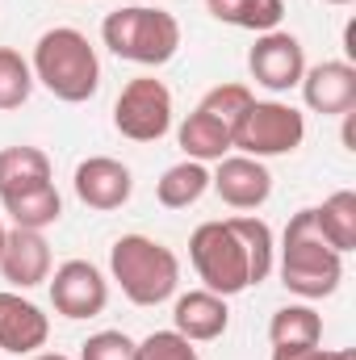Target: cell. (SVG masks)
Segmentation results:
<instances>
[{"label":"cell","mask_w":356,"mask_h":360,"mask_svg":"<svg viewBox=\"0 0 356 360\" xmlns=\"http://www.w3.org/2000/svg\"><path fill=\"white\" fill-rule=\"evenodd\" d=\"M30 72L55 101H68V105H84L101 89V59L89 38L72 25H55L38 38Z\"/></svg>","instance_id":"cell-1"},{"label":"cell","mask_w":356,"mask_h":360,"mask_svg":"<svg viewBox=\"0 0 356 360\" xmlns=\"http://www.w3.org/2000/svg\"><path fill=\"white\" fill-rule=\"evenodd\" d=\"M344 281V256L327 248L314 231V210H298L285 226V248H281V285L306 302L331 297Z\"/></svg>","instance_id":"cell-2"},{"label":"cell","mask_w":356,"mask_h":360,"mask_svg":"<svg viewBox=\"0 0 356 360\" xmlns=\"http://www.w3.org/2000/svg\"><path fill=\"white\" fill-rule=\"evenodd\" d=\"M109 272L134 306H160L180 285L177 252L147 235H122L109 248Z\"/></svg>","instance_id":"cell-3"},{"label":"cell","mask_w":356,"mask_h":360,"mask_svg":"<svg viewBox=\"0 0 356 360\" xmlns=\"http://www.w3.org/2000/svg\"><path fill=\"white\" fill-rule=\"evenodd\" d=\"M105 46L139 68H164L180 51V21L164 8H147V4H130V8H113L101 25Z\"/></svg>","instance_id":"cell-4"},{"label":"cell","mask_w":356,"mask_h":360,"mask_svg":"<svg viewBox=\"0 0 356 360\" xmlns=\"http://www.w3.org/2000/svg\"><path fill=\"white\" fill-rule=\"evenodd\" d=\"M189 260H193L197 276L205 281V289L218 297H235L252 285L248 243L231 218L227 222H201L189 239Z\"/></svg>","instance_id":"cell-5"},{"label":"cell","mask_w":356,"mask_h":360,"mask_svg":"<svg viewBox=\"0 0 356 360\" xmlns=\"http://www.w3.org/2000/svg\"><path fill=\"white\" fill-rule=\"evenodd\" d=\"M302 139H306V117L281 101H252V109L231 130V147L239 155H252V160L289 155L302 147Z\"/></svg>","instance_id":"cell-6"},{"label":"cell","mask_w":356,"mask_h":360,"mask_svg":"<svg viewBox=\"0 0 356 360\" xmlns=\"http://www.w3.org/2000/svg\"><path fill=\"white\" fill-rule=\"evenodd\" d=\"M113 126L130 143H160L172 130V92L155 76L130 80L117 105H113Z\"/></svg>","instance_id":"cell-7"},{"label":"cell","mask_w":356,"mask_h":360,"mask_svg":"<svg viewBox=\"0 0 356 360\" xmlns=\"http://www.w3.org/2000/svg\"><path fill=\"white\" fill-rule=\"evenodd\" d=\"M248 72L256 84H265L268 92H289L302 84L306 76V55H302V42L285 30H272L260 34L256 46L248 51Z\"/></svg>","instance_id":"cell-8"},{"label":"cell","mask_w":356,"mask_h":360,"mask_svg":"<svg viewBox=\"0 0 356 360\" xmlns=\"http://www.w3.org/2000/svg\"><path fill=\"white\" fill-rule=\"evenodd\" d=\"M51 302L63 319H96L109 302V285L89 260H68L51 276Z\"/></svg>","instance_id":"cell-9"},{"label":"cell","mask_w":356,"mask_h":360,"mask_svg":"<svg viewBox=\"0 0 356 360\" xmlns=\"http://www.w3.org/2000/svg\"><path fill=\"white\" fill-rule=\"evenodd\" d=\"M302 96L323 117H344L356 109V68L348 59H327L302 76Z\"/></svg>","instance_id":"cell-10"},{"label":"cell","mask_w":356,"mask_h":360,"mask_svg":"<svg viewBox=\"0 0 356 360\" xmlns=\"http://www.w3.org/2000/svg\"><path fill=\"white\" fill-rule=\"evenodd\" d=\"M214 193L231 205V210H260L272 193V176L260 160L252 155H222L218 172L210 176Z\"/></svg>","instance_id":"cell-11"},{"label":"cell","mask_w":356,"mask_h":360,"mask_svg":"<svg viewBox=\"0 0 356 360\" xmlns=\"http://www.w3.org/2000/svg\"><path fill=\"white\" fill-rule=\"evenodd\" d=\"M134 193V176L126 164L109 160V155H92L76 168V197L89 205V210H122Z\"/></svg>","instance_id":"cell-12"},{"label":"cell","mask_w":356,"mask_h":360,"mask_svg":"<svg viewBox=\"0 0 356 360\" xmlns=\"http://www.w3.org/2000/svg\"><path fill=\"white\" fill-rule=\"evenodd\" d=\"M0 272L8 285L17 289H34L51 276V243L42 239V231H21L13 226L4 235V252H0Z\"/></svg>","instance_id":"cell-13"},{"label":"cell","mask_w":356,"mask_h":360,"mask_svg":"<svg viewBox=\"0 0 356 360\" xmlns=\"http://www.w3.org/2000/svg\"><path fill=\"white\" fill-rule=\"evenodd\" d=\"M46 335L51 323L34 302H25L21 293H0V352L30 356L46 344Z\"/></svg>","instance_id":"cell-14"},{"label":"cell","mask_w":356,"mask_h":360,"mask_svg":"<svg viewBox=\"0 0 356 360\" xmlns=\"http://www.w3.org/2000/svg\"><path fill=\"white\" fill-rule=\"evenodd\" d=\"M172 323H177V335H184L189 344H210V340L227 335V323H231L227 297H218L210 289H193V293L177 297Z\"/></svg>","instance_id":"cell-15"},{"label":"cell","mask_w":356,"mask_h":360,"mask_svg":"<svg viewBox=\"0 0 356 360\" xmlns=\"http://www.w3.org/2000/svg\"><path fill=\"white\" fill-rule=\"evenodd\" d=\"M177 143L184 147V155L189 160H197V164H218L222 155H231L235 147H231V130L218 122V117H210L205 109H193L184 122H180L177 130Z\"/></svg>","instance_id":"cell-16"},{"label":"cell","mask_w":356,"mask_h":360,"mask_svg":"<svg viewBox=\"0 0 356 360\" xmlns=\"http://www.w3.org/2000/svg\"><path fill=\"white\" fill-rule=\"evenodd\" d=\"M314 231L340 256L356 252V193L352 188H340L323 205H314Z\"/></svg>","instance_id":"cell-17"},{"label":"cell","mask_w":356,"mask_h":360,"mask_svg":"<svg viewBox=\"0 0 356 360\" xmlns=\"http://www.w3.org/2000/svg\"><path fill=\"white\" fill-rule=\"evenodd\" d=\"M4 214L13 218V226L21 231H46L59 222L63 214V197L55 184H38V188H25V193H13V197H0Z\"/></svg>","instance_id":"cell-18"},{"label":"cell","mask_w":356,"mask_h":360,"mask_svg":"<svg viewBox=\"0 0 356 360\" xmlns=\"http://www.w3.org/2000/svg\"><path fill=\"white\" fill-rule=\"evenodd\" d=\"M51 184V155L42 147H4L0 151V197Z\"/></svg>","instance_id":"cell-19"},{"label":"cell","mask_w":356,"mask_h":360,"mask_svg":"<svg viewBox=\"0 0 356 360\" xmlns=\"http://www.w3.org/2000/svg\"><path fill=\"white\" fill-rule=\"evenodd\" d=\"M268 340L272 348H314L323 340V319L314 306H281L268 323Z\"/></svg>","instance_id":"cell-20"},{"label":"cell","mask_w":356,"mask_h":360,"mask_svg":"<svg viewBox=\"0 0 356 360\" xmlns=\"http://www.w3.org/2000/svg\"><path fill=\"white\" fill-rule=\"evenodd\" d=\"M205 188H210V172H205V164L184 160V164L168 168V172L160 176V184H155V201H160L164 210H189V205L201 201Z\"/></svg>","instance_id":"cell-21"},{"label":"cell","mask_w":356,"mask_h":360,"mask_svg":"<svg viewBox=\"0 0 356 360\" xmlns=\"http://www.w3.org/2000/svg\"><path fill=\"white\" fill-rule=\"evenodd\" d=\"M34 92V72L30 63L13 51V46H0V113L8 109H21Z\"/></svg>","instance_id":"cell-22"},{"label":"cell","mask_w":356,"mask_h":360,"mask_svg":"<svg viewBox=\"0 0 356 360\" xmlns=\"http://www.w3.org/2000/svg\"><path fill=\"white\" fill-rule=\"evenodd\" d=\"M252 101H256V96H252L248 84H218V89H210L205 96H201V105H197V109H205V113H210V117H218L227 130H235V126H239V117L252 109Z\"/></svg>","instance_id":"cell-23"},{"label":"cell","mask_w":356,"mask_h":360,"mask_svg":"<svg viewBox=\"0 0 356 360\" xmlns=\"http://www.w3.org/2000/svg\"><path fill=\"white\" fill-rule=\"evenodd\" d=\"M231 222H235V231H239L243 243H248L252 285H260L268 272H272V231H268V222H260V218H231Z\"/></svg>","instance_id":"cell-24"},{"label":"cell","mask_w":356,"mask_h":360,"mask_svg":"<svg viewBox=\"0 0 356 360\" xmlns=\"http://www.w3.org/2000/svg\"><path fill=\"white\" fill-rule=\"evenodd\" d=\"M139 344L126 331H96L80 344V360H134Z\"/></svg>","instance_id":"cell-25"},{"label":"cell","mask_w":356,"mask_h":360,"mask_svg":"<svg viewBox=\"0 0 356 360\" xmlns=\"http://www.w3.org/2000/svg\"><path fill=\"white\" fill-rule=\"evenodd\" d=\"M134 360H201V356H197V348L184 335H177V331H151L139 344V356Z\"/></svg>","instance_id":"cell-26"},{"label":"cell","mask_w":356,"mask_h":360,"mask_svg":"<svg viewBox=\"0 0 356 360\" xmlns=\"http://www.w3.org/2000/svg\"><path fill=\"white\" fill-rule=\"evenodd\" d=\"M281 21H285V0H243V8L235 17V25L252 30V34H272V30H281Z\"/></svg>","instance_id":"cell-27"},{"label":"cell","mask_w":356,"mask_h":360,"mask_svg":"<svg viewBox=\"0 0 356 360\" xmlns=\"http://www.w3.org/2000/svg\"><path fill=\"white\" fill-rule=\"evenodd\" d=\"M272 360H356V352L352 348L323 352V348L314 344V348H272Z\"/></svg>","instance_id":"cell-28"},{"label":"cell","mask_w":356,"mask_h":360,"mask_svg":"<svg viewBox=\"0 0 356 360\" xmlns=\"http://www.w3.org/2000/svg\"><path fill=\"white\" fill-rule=\"evenodd\" d=\"M205 8H210V17H218V21H227V25H235V17H239V8H243V0H205Z\"/></svg>","instance_id":"cell-29"},{"label":"cell","mask_w":356,"mask_h":360,"mask_svg":"<svg viewBox=\"0 0 356 360\" xmlns=\"http://www.w3.org/2000/svg\"><path fill=\"white\" fill-rule=\"evenodd\" d=\"M344 51H348V59H356V25L344 30Z\"/></svg>","instance_id":"cell-30"},{"label":"cell","mask_w":356,"mask_h":360,"mask_svg":"<svg viewBox=\"0 0 356 360\" xmlns=\"http://www.w3.org/2000/svg\"><path fill=\"white\" fill-rule=\"evenodd\" d=\"M34 360H68V356H59V352H38Z\"/></svg>","instance_id":"cell-31"},{"label":"cell","mask_w":356,"mask_h":360,"mask_svg":"<svg viewBox=\"0 0 356 360\" xmlns=\"http://www.w3.org/2000/svg\"><path fill=\"white\" fill-rule=\"evenodd\" d=\"M323 4H336V8H344V4H352V0H323Z\"/></svg>","instance_id":"cell-32"},{"label":"cell","mask_w":356,"mask_h":360,"mask_svg":"<svg viewBox=\"0 0 356 360\" xmlns=\"http://www.w3.org/2000/svg\"><path fill=\"white\" fill-rule=\"evenodd\" d=\"M4 235H8V231H4V222H0V252H4Z\"/></svg>","instance_id":"cell-33"}]
</instances>
